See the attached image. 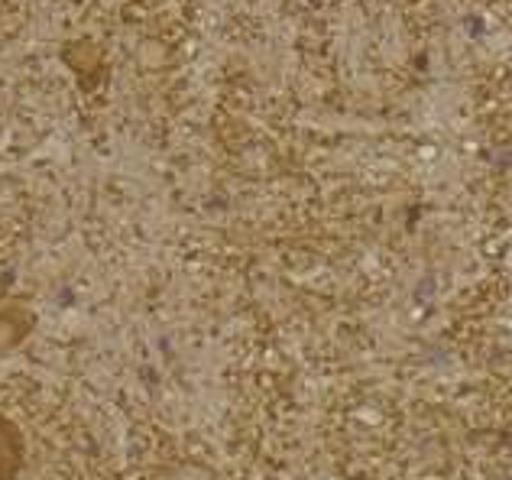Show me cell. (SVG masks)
<instances>
[{
    "mask_svg": "<svg viewBox=\"0 0 512 480\" xmlns=\"http://www.w3.org/2000/svg\"><path fill=\"white\" fill-rule=\"evenodd\" d=\"M23 468V435L7 416H0V480H17Z\"/></svg>",
    "mask_w": 512,
    "mask_h": 480,
    "instance_id": "1",
    "label": "cell"
}]
</instances>
